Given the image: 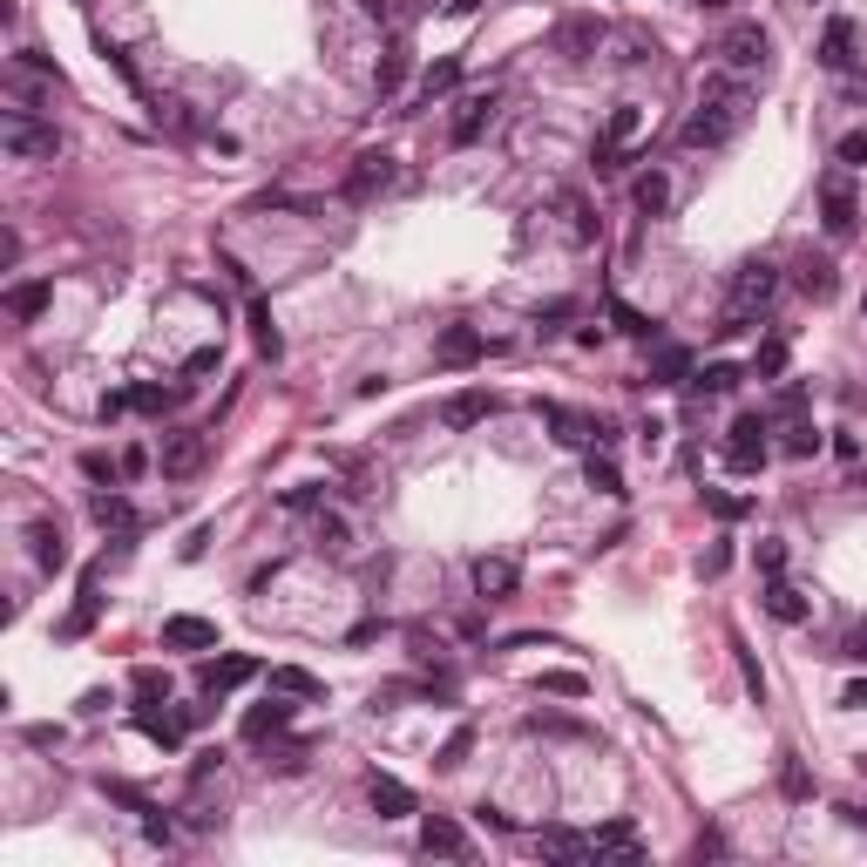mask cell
Returning <instances> with one entry per match:
<instances>
[{
    "mask_svg": "<svg viewBox=\"0 0 867 867\" xmlns=\"http://www.w3.org/2000/svg\"><path fill=\"white\" fill-rule=\"evenodd\" d=\"M746 115H753V88L738 75H711L698 109L685 115V130H677V143L685 149H719V143H732L738 130H746Z\"/></svg>",
    "mask_w": 867,
    "mask_h": 867,
    "instance_id": "6da1fadb",
    "label": "cell"
},
{
    "mask_svg": "<svg viewBox=\"0 0 867 867\" xmlns=\"http://www.w3.org/2000/svg\"><path fill=\"white\" fill-rule=\"evenodd\" d=\"M780 298V271H772L766 258H746L732 271V305H725V319H719V332H746L766 305Z\"/></svg>",
    "mask_w": 867,
    "mask_h": 867,
    "instance_id": "7a4b0ae2",
    "label": "cell"
},
{
    "mask_svg": "<svg viewBox=\"0 0 867 867\" xmlns=\"http://www.w3.org/2000/svg\"><path fill=\"white\" fill-rule=\"evenodd\" d=\"M0 143H8V157H21V163H54V157H61V130H54V122H35L27 109L8 115Z\"/></svg>",
    "mask_w": 867,
    "mask_h": 867,
    "instance_id": "3957f363",
    "label": "cell"
},
{
    "mask_svg": "<svg viewBox=\"0 0 867 867\" xmlns=\"http://www.w3.org/2000/svg\"><path fill=\"white\" fill-rule=\"evenodd\" d=\"M766 414H738L732 420V441H725V468L732 475H759L766 468Z\"/></svg>",
    "mask_w": 867,
    "mask_h": 867,
    "instance_id": "277c9868",
    "label": "cell"
},
{
    "mask_svg": "<svg viewBox=\"0 0 867 867\" xmlns=\"http://www.w3.org/2000/svg\"><path fill=\"white\" fill-rule=\"evenodd\" d=\"M719 61H725L732 75H753V69H766V61H772V35H766L759 21H738L732 35L719 41Z\"/></svg>",
    "mask_w": 867,
    "mask_h": 867,
    "instance_id": "5b68a950",
    "label": "cell"
},
{
    "mask_svg": "<svg viewBox=\"0 0 867 867\" xmlns=\"http://www.w3.org/2000/svg\"><path fill=\"white\" fill-rule=\"evenodd\" d=\"M393 157H387V149H366V157H353V170H346V197L353 204H374V197H387L393 191Z\"/></svg>",
    "mask_w": 867,
    "mask_h": 867,
    "instance_id": "8992f818",
    "label": "cell"
},
{
    "mask_svg": "<svg viewBox=\"0 0 867 867\" xmlns=\"http://www.w3.org/2000/svg\"><path fill=\"white\" fill-rule=\"evenodd\" d=\"M820 224H827V237H854L860 204H854V191H847V176H827V183H820Z\"/></svg>",
    "mask_w": 867,
    "mask_h": 867,
    "instance_id": "52a82bcc",
    "label": "cell"
},
{
    "mask_svg": "<svg viewBox=\"0 0 867 867\" xmlns=\"http://www.w3.org/2000/svg\"><path fill=\"white\" fill-rule=\"evenodd\" d=\"M475 590H481L488 603H509V597L522 590V570L509 563V555H475Z\"/></svg>",
    "mask_w": 867,
    "mask_h": 867,
    "instance_id": "ba28073f",
    "label": "cell"
},
{
    "mask_svg": "<svg viewBox=\"0 0 867 867\" xmlns=\"http://www.w3.org/2000/svg\"><path fill=\"white\" fill-rule=\"evenodd\" d=\"M197 677H204V692H210V698H224V692H237V685H252V677H258V658L231 650V658H210Z\"/></svg>",
    "mask_w": 867,
    "mask_h": 867,
    "instance_id": "9c48e42d",
    "label": "cell"
},
{
    "mask_svg": "<svg viewBox=\"0 0 867 867\" xmlns=\"http://www.w3.org/2000/svg\"><path fill=\"white\" fill-rule=\"evenodd\" d=\"M766 616H772V624H807V616H814V597L793 590L786 576H766Z\"/></svg>",
    "mask_w": 867,
    "mask_h": 867,
    "instance_id": "30bf717a",
    "label": "cell"
},
{
    "mask_svg": "<svg viewBox=\"0 0 867 867\" xmlns=\"http://www.w3.org/2000/svg\"><path fill=\"white\" fill-rule=\"evenodd\" d=\"M637 130H644V109H637V102H616V109H610V130H603V143H597V170H616V149H624Z\"/></svg>",
    "mask_w": 867,
    "mask_h": 867,
    "instance_id": "8fae6325",
    "label": "cell"
},
{
    "mask_svg": "<svg viewBox=\"0 0 867 867\" xmlns=\"http://www.w3.org/2000/svg\"><path fill=\"white\" fill-rule=\"evenodd\" d=\"M603 35H610V27H603L597 14H576V21H563V27H555V48H563L570 61H590V54L603 48Z\"/></svg>",
    "mask_w": 867,
    "mask_h": 867,
    "instance_id": "7c38bea8",
    "label": "cell"
},
{
    "mask_svg": "<svg viewBox=\"0 0 867 867\" xmlns=\"http://www.w3.org/2000/svg\"><path fill=\"white\" fill-rule=\"evenodd\" d=\"M366 799H374L380 820H407V814H414V786L393 780V772H374V780H366Z\"/></svg>",
    "mask_w": 867,
    "mask_h": 867,
    "instance_id": "4fadbf2b",
    "label": "cell"
},
{
    "mask_svg": "<svg viewBox=\"0 0 867 867\" xmlns=\"http://www.w3.org/2000/svg\"><path fill=\"white\" fill-rule=\"evenodd\" d=\"M494 102H502V96H494V88H488V96H461V109H454V149L481 143V130L494 122Z\"/></svg>",
    "mask_w": 867,
    "mask_h": 867,
    "instance_id": "5bb4252c",
    "label": "cell"
},
{
    "mask_svg": "<svg viewBox=\"0 0 867 867\" xmlns=\"http://www.w3.org/2000/svg\"><path fill=\"white\" fill-rule=\"evenodd\" d=\"M163 644L170 650H217V624L210 616H163Z\"/></svg>",
    "mask_w": 867,
    "mask_h": 867,
    "instance_id": "9a60e30c",
    "label": "cell"
},
{
    "mask_svg": "<svg viewBox=\"0 0 867 867\" xmlns=\"http://www.w3.org/2000/svg\"><path fill=\"white\" fill-rule=\"evenodd\" d=\"M420 854H448V860H461V854H468V833H461L448 814H427V820H420Z\"/></svg>",
    "mask_w": 867,
    "mask_h": 867,
    "instance_id": "2e32d148",
    "label": "cell"
},
{
    "mask_svg": "<svg viewBox=\"0 0 867 867\" xmlns=\"http://www.w3.org/2000/svg\"><path fill=\"white\" fill-rule=\"evenodd\" d=\"M481 353H488V339H481L475 326H448L441 346H434V359H441V366H475Z\"/></svg>",
    "mask_w": 867,
    "mask_h": 867,
    "instance_id": "e0dca14e",
    "label": "cell"
},
{
    "mask_svg": "<svg viewBox=\"0 0 867 867\" xmlns=\"http://www.w3.org/2000/svg\"><path fill=\"white\" fill-rule=\"evenodd\" d=\"M488 414H494V393H488V387H468V393H454L448 407H441V420H448L454 434H461V427H481Z\"/></svg>",
    "mask_w": 867,
    "mask_h": 867,
    "instance_id": "ac0fdd59",
    "label": "cell"
},
{
    "mask_svg": "<svg viewBox=\"0 0 867 867\" xmlns=\"http://www.w3.org/2000/svg\"><path fill=\"white\" fill-rule=\"evenodd\" d=\"M197 468H204V434H170V441H163V475L183 481Z\"/></svg>",
    "mask_w": 867,
    "mask_h": 867,
    "instance_id": "d6986e66",
    "label": "cell"
},
{
    "mask_svg": "<svg viewBox=\"0 0 867 867\" xmlns=\"http://www.w3.org/2000/svg\"><path fill=\"white\" fill-rule=\"evenodd\" d=\"M793 285L807 292V298H833V292H841V271H833V258H814L807 252V258L793 265Z\"/></svg>",
    "mask_w": 867,
    "mask_h": 867,
    "instance_id": "ffe728a7",
    "label": "cell"
},
{
    "mask_svg": "<svg viewBox=\"0 0 867 867\" xmlns=\"http://www.w3.org/2000/svg\"><path fill=\"white\" fill-rule=\"evenodd\" d=\"M549 860H570V867H583V860H597V847L583 841V833H570V827H542V841H536Z\"/></svg>",
    "mask_w": 867,
    "mask_h": 867,
    "instance_id": "44dd1931",
    "label": "cell"
},
{
    "mask_svg": "<svg viewBox=\"0 0 867 867\" xmlns=\"http://www.w3.org/2000/svg\"><path fill=\"white\" fill-rule=\"evenodd\" d=\"M847 61H854V21H827V35H820V69L847 75Z\"/></svg>",
    "mask_w": 867,
    "mask_h": 867,
    "instance_id": "7402d4cb",
    "label": "cell"
},
{
    "mask_svg": "<svg viewBox=\"0 0 867 867\" xmlns=\"http://www.w3.org/2000/svg\"><path fill=\"white\" fill-rule=\"evenodd\" d=\"M27 542H35V563L54 576V570H69V536L54 529V522H35V529H27Z\"/></svg>",
    "mask_w": 867,
    "mask_h": 867,
    "instance_id": "603a6c76",
    "label": "cell"
},
{
    "mask_svg": "<svg viewBox=\"0 0 867 867\" xmlns=\"http://www.w3.org/2000/svg\"><path fill=\"white\" fill-rule=\"evenodd\" d=\"M136 725H143V738H157L163 753H176V746H183V725H191V719H183V711H136Z\"/></svg>",
    "mask_w": 867,
    "mask_h": 867,
    "instance_id": "cb8c5ba5",
    "label": "cell"
},
{
    "mask_svg": "<svg viewBox=\"0 0 867 867\" xmlns=\"http://www.w3.org/2000/svg\"><path fill=\"white\" fill-rule=\"evenodd\" d=\"M400 82H407V41H393V48L380 54V69H374V96H380V102L400 96Z\"/></svg>",
    "mask_w": 867,
    "mask_h": 867,
    "instance_id": "d4e9b609",
    "label": "cell"
},
{
    "mask_svg": "<svg viewBox=\"0 0 867 867\" xmlns=\"http://www.w3.org/2000/svg\"><path fill=\"white\" fill-rule=\"evenodd\" d=\"M252 339H258V353H265V359H285V332H278V319H271V305H265V298H252Z\"/></svg>",
    "mask_w": 867,
    "mask_h": 867,
    "instance_id": "484cf974",
    "label": "cell"
},
{
    "mask_svg": "<svg viewBox=\"0 0 867 867\" xmlns=\"http://www.w3.org/2000/svg\"><path fill=\"white\" fill-rule=\"evenodd\" d=\"M542 420L555 427V441H570V448H583V441H597V420H576L570 407H555V400H549V407H542Z\"/></svg>",
    "mask_w": 867,
    "mask_h": 867,
    "instance_id": "4316f807",
    "label": "cell"
},
{
    "mask_svg": "<svg viewBox=\"0 0 867 867\" xmlns=\"http://www.w3.org/2000/svg\"><path fill=\"white\" fill-rule=\"evenodd\" d=\"M292 725V705H252V711H244V738H271V732H285Z\"/></svg>",
    "mask_w": 867,
    "mask_h": 867,
    "instance_id": "83f0119b",
    "label": "cell"
},
{
    "mask_svg": "<svg viewBox=\"0 0 867 867\" xmlns=\"http://www.w3.org/2000/svg\"><path fill=\"white\" fill-rule=\"evenodd\" d=\"M590 847H597V860H603V854L637 860V833H631V820H610V827H597V833H590Z\"/></svg>",
    "mask_w": 867,
    "mask_h": 867,
    "instance_id": "f1b7e54d",
    "label": "cell"
},
{
    "mask_svg": "<svg viewBox=\"0 0 867 867\" xmlns=\"http://www.w3.org/2000/svg\"><path fill=\"white\" fill-rule=\"evenodd\" d=\"M454 82H461V61L454 54H441L434 69L420 75V102H441V96H454Z\"/></svg>",
    "mask_w": 867,
    "mask_h": 867,
    "instance_id": "f546056e",
    "label": "cell"
},
{
    "mask_svg": "<svg viewBox=\"0 0 867 867\" xmlns=\"http://www.w3.org/2000/svg\"><path fill=\"white\" fill-rule=\"evenodd\" d=\"M692 374V353L685 346H658V359H650V387H677Z\"/></svg>",
    "mask_w": 867,
    "mask_h": 867,
    "instance_id": "4dcf8cb0",
    "label": "cell"
},
{
    "mask_svg": "<svg viewBox=\"0 0 867 867\" xmlns=\"http://www.w3.org/2000/svg\"><path fill=\"white\" fill-rule=\"evenodd\" d=\"M96 610H102V583H96V570H88V576H82V603H75V616H69L61 631H69V637H82L88 624H96Z\"/></svg>",
    "mask_w": 867,
    "mask_h": 867,
    "instance_id": "1f68e13d",
    "label": "cell"
},
{
    "mask_svg": "<svg viewBox=\"0 0 867 867\" xmlns=\"http://www.w3.org/2000/svg\"><path fill=\"white\" fill-rule=\"evenodd\" d=\"M88 515H96V522H102V529H122V536H130V529H136V509H130V502H122V494H96V502H88Z\"/></svg>",
    "mask_w": 867,
    "mask_h": 867,
    "instance_id": "d6a6232c",
    "label": "cell"
},
{
    "mask_svg": "<svg viewBox=\"0 0 867 867\" xmlns=\"http://www.w3.org/2000/svg\"><path fill=\"white\" fill-rule=\"evenodd\" d=\"M631 197H637V210H644V217H658V210L671 204V183H664V170H644Z\"/></svg>",
    "mask_w": 867,
    "mask_h": 867,
    "instance_id": "836d02e7",
    "label": "cell"
},
{
    "mask_svg": "<svg viewBox=\"0 0 867 867\" xmlns=\"http://www.w3.org/2000/svg\"><path fill=\"white\" fill-rule=\"evenodd\" d=\"M271 692H292V698H319L326 685H319L313 671H298V664H278V671H271Z\"/></svg>",
    "mask_w": 867,
    "mask_h": 867,
    "instance_id": "e575fe53",
    "label": "cell"
},
{
    "mask_svg": "<svg viewBox=\"0 0 867 867\" xmlns=\"http://www.w3.org/2000/svg\"><path fill=\"white\" fill-rule=\"evenodd\" d=\"M610 319H616V332H631V339H658V319H644L637 305H624V298H610Z\"/></svg>",
    "mask_w": 867,
    "mask_h": 867,
    "instance_id": "d590c367",
    "label": "cell"
},
{
    "mask_svg": "<svg viewBox=\"0 0 867 867\" xmlns=\"http://www.w3.org/2000/svg\"><path fill=\"white\" fill-rule=\"evenodd\" d=\"M176 393H183V387H149V380H143V387H130V407H143V414H170V407H176Z\"/></svg>",
    "mask_w": 867,
    "mask_h": 867,
    "instance_id": "8d00e7d4",
    "label": "cell"
},
{
    "mask_svg": "<svg viewBox=\"0 0 867 867\" xmlns=\"http://www.w3.org/2000/svg\"><path fill=\"white\" fill-rule=\"evenodd\" d=\"M590 488H597V494H624V475H616L610 454H590Z\"/></svg>",
    "mask_w": 867,
    "mask_h": 867,
    "instance_id": "74e56055",
    "label": "cell"
},
{
    "mask_svg": "<svg viewBox=\"0 0 867 867\" xmlns=\"http://www.w3.org/2000/svg\"><path fill=\"white\" fill-rule=\"evenodd\" d=\"M14 319H41V305H48V285H14Z\"/></svg>",
    "mask_w": 867,
    "mask_h": 867,
    "instance_id": "f35d334b",
    "label": "cell"
},
{
    "mask_svg": "<svg viewBox=\"0 0 867 867\" xmlns=\"http://www.w3.org/2000/svg\"><path fill=\"white\" fill-rule=\"evenodd\" d=\"M468 753H475V725H454V732H448V746H441V766H461Z\"/></svg>",
    "mask_w": 867,
    "mask_h": 867,
    "instance_id": "ab89813d",
    "label": "cell"
},
{
    "mask_svg": "<svg viewBox=\"0 0 867 867\" xmlns=\"http://www.w3.org/2000/svg\"><path fill=\"white\" fill-rule=\"evenodd\" d=\"M753 374H786V339H766V346H759V359H753Z\"/></svg>",
    "mask_w": 867,
    "mask_h": 867,
    "instance_id": "60d3db41",
    "label": "cell"
},
{
    "mask_svg": "<svg viewBox=\"0 0 867 867\" xmlns=\"http://www.w3.org/2000/svg\"><path fill=\"white\" fill-rule=\"evenodd\" d=\"M833 157H841L847 170H867V130H847V136H841V149H833Z\"/></svg>",
    "mask_w": 867,
    "mask_h": 867,
    "instance_id": "b9f144b4",
    "label": "cell"
},
{
    "mask_svg": "<svg viewBox=\"0 0 867 867\" xmlns=\"http://www.w3.org/2000/svg\"><path fill=\"white\" fill-rule=\"evenodd\" d=\"M705 509L719 515V522H738V515H746V502H738V494H725V488H705Z\"/></svg>",
    "mask_w": 867,
    "mask_h": 867,
    "instance_id": "7bdbcfd3",
    "label": "cell"
},
{
    "mask_svg": "<svg viewBox=\"0 0 867 867\" xmlns=\"http://www.w3.org/2000/svg\"><path fill=\"white\" fill-rule=\"evenodd\" d=\"M698 387H705V393H732V387H738V366H725V359H719V366H705Z\"/></svg>",
    "mask_w": 867,
    "mask_h": 867,
    "instance_id": "ee69618b",
    "label": "cell"
},
{
    "mask_svg": "<svg viewBox=\"0 0 867 867\" xmlns=\"http://www.w3.org/2000/svg\"><path fill=\"white\" fill-rule=\"evenodd\" d=\"M542 692H563V698H583L590 685H583L576 671H542Z\"/></svg>",
    "mask_w": 867,
    "mask_h": 867,
    "instance_id": "f6af8a7d",
    "label": "cell"
},
{
    "mask_svg": "<svg viewBox=\"0 0 867 867\" xmlns=\"http://www.w3.org/2000/svg\"><path fill=\"white\" fill-rule=\"evenodd\" d=\"M732 650H738V671H746V685H753V698H766V671H759V658H753V650H746V644H738V637H732Z\"/></svg>",
    "mask_w": 867,
    "mask_h": 867,
    "instance_id": "bcb514c9",
    "label": "cell"
},
{
    "mask_svg": "<svg viewBox=\"0 0 867 867\" xmlns=\"http://www.w3.org/2000/svg\"><path fill=\"white\" fill-rule=\"evenodd\" d=\"M786 454H793V461L820 454V434H814V427H793V434H786Z\"/></svg>",
    "mask_w": 867,
    "mask_h": 867,
    "instance_id": "7dc6e473",
    "label": "cell"
},
{
    "mask_svg": "<svg viewBox=\"0 0 867 867\" xmlns=\"http://www.w3.org/2000/svg\"><path fill=\"white\" fill-rule=\"evenodd\" d=\"M753 555H759V570H766V576H780V570H786V542H772V536H766Z\"/></svg>",
    "mask_w": 867,
    "mask_h": 867,
    "instance_id": "c3c4849f",
    "label": "cell"
},
{
    "mask_svg": "<svg viewBox=\"0 0 867 867\" xmlns=\"http://www.w3.org/2000/svg\"><path fill=\"white\" fill-rule=\"evenodd\" d=\"M529 732H563V738H583V725H576V719H549V711H536Z\"/></svg>",
    "mask_w": 867,
    "mask_h": 867,
    "instance_id": "681fc988",
    "label": "cell"
},
{
    "mask_svg": "<svg viewBox=\"0 0 867 867\" xmlns=\"http://www.w3.org/2000/svg\"><path fill=\"white\" fill-rule=\"evenodd\" d=\"M780 786H786V799H807V793H814V780H807V766H786V772H780Z\"/></svg>",
    "mask_w": 867,
    "mask_h": 867,
    "instance_id": "f907efd6",
    "label": "cell"
},
{
    "mask_svg": "<svg viewBox=\"0 0 867 867\" xmlns=\"http://www.w3.org/2000/svg\"><path fill=\"white\" fill-rule=\"evenodd\" d=\"M841 658H854V664H867V624H854V631H847V644H841Z\"/></svg>",
    "mask_w": 867,
    "mask_h": 867,
    "instance_id": "816d5d0a",
    "label": "cell"
},
{
    "mask_svg": "<svg viewBox=\"0 0 867 867\" xmlns=\"http://www.w3.org/2000/svg\"><path fill=\"white\" fill-rule=\"evenodd\" d=\"M725 563H732V549H725V542H711V549H705V563H698V570H705V576H725Z\"/></svg>",
    "mask_w": 867,
    "mask_h": 867,
    "instance_id": "f5cc1de1",
    "label": "cell"
},
{
    "mask_svg": "<svg viewBox=\"0 0 867 867\" xmlns=\"http://www.w3.org/2000/svg\"><path fill=\"white\" fill-rule=\"evenodd\" d=\"M136 692L157 698V692H170V677H163V671H136Z\"/></svg>",
    "mask_w": 867,
    "mask_h": 867,
    "instance_id": "db71d44e",
    "label": "cell"
},
{
    "mask_svg": "<svg viewBox=\"0 0 867 867\" xmlns=\"http://www.w3.org/2000/svg\"><path fill=\"white\" fill-rule=\"evenodd\" d=\"M475 814H481V827H494V833H515V820H509L502 807H475Z\"/></svg>",
    "mask_w": 867,
    "mask_h": 867,
    "instance_id": "11a10c76",
    "label": "cell"
},
{
    "mask_svg": "<svg viewBox=\"0 0 867 867\" xmlns=\"http://www.w3.org/2000/svg\"><path fill=\"white\" fill-rule=\"evenodd\" d=\"M210 366H217V346H204V353H191V359H183V374H210Z\"/></svg>",
    "mask_w": 867,
    "mask_h": 867,
    "instance_id": "9f6ffc18",
    "label": "cell"
},
{
    "mask_svg": "<svg viewBox=\"0 0 867 867\" xmlns=\"http://www.w3.org/2000/svg\"><path fill=\"white\" fill-rule=\"evenodd\" d=\"M841 705H867V677H854V685L841 692Z\"/></svg>",
    "mask_w": 867,
    "mask_h": 867,
    "instance_id": "6f0895ef",
    "label": "cell"
},
{
    "mask_svg": "<svg viewBox=\"0 0 867 867\" xmlns=\"http://www.w3.org/2000/svg\"><path fill=\"white\" fill-rule=\"evenodd\" d=\"M692 8H725V0H692Z\"/></svg>",
    "mask_w": 867,
    "mask_h": 867,
    "instance_id": "680465c9",
    "label": "cell"
},
{
    "mask_svg": "<svg viewBox=\"0 0 867 867\" xmlns=\"http://www.w3.org/2000/svg\"><path fill=\"white\" fill-rule=\"evenodd\" d=\"M860 313H867V298H860Z\"/></svg>",
    "mask_w": 867,
    "mask_h": 867,
    "instance_id": "91938a15",
    "label": "cell"
}]
</instances>
